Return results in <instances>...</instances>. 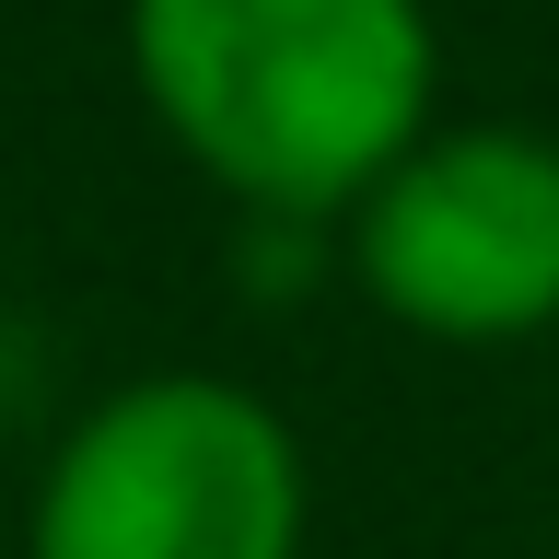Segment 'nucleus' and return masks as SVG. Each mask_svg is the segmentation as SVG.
I'll list each match as a JSON object with an SVG mask.
<instances>
[{"label":"nucleus","instance_id":"f257e3e1","mask_svg":"<svg viewBox=\"0 0 559 559\" xmlns=\"http://www.w3.org/2000/svg\"><path fill=\"white\" fill-rule=\"evenodd\" d=\"M140 117L245 222L338 234L349 199L443 117L431 0H129Z\"/></svg>","mask_w":559,"mask_h":559},{"label":"nucleus","instance_id":"f03ea898","mask_svg":"<svg viewBox=\"0 0 559 559\" xmlns=\"http://www.w3.org/2000/svg\"><path fill=\"white\" fill-rule=\"evenodd\" d=\"M304 431L234 373H129L70 419L24 501V559H304Z\"/></svg>","mask_w":559,"mask_h":559},{"label":"nucleus","instance_id":"7ed1b4c3","mask_svg":"<svg viewBox=\"0 0 559 559\" xmlns=\"http://www.w3.org/2000/svg\"><path fill=\"white\" fill-rule=\"evenodd\" d=\"M338 257L384 326L431 349H513L559 326V140L513 117H431L349 199Z\"/></svg>","mask_w":559,"mask_h":559}]
</instances>
